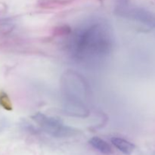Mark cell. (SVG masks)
Listing matches in <instances>:
<instances>
[{
	"instance_id": "obj_4",
	"label": "cell",
	"mask_w": 155,
	"mask_h": 155,
	"mask_svg": "<svg viewBox=\"0 0 155 155\" xmlns=\"http://www.w3.org/2000/svg\"><path fill=\"white\" fill-rule=\"evenodd\" d=\"M111 143L123 154L126 155L132 154L134 151L135 148H136V145L126 140V139H122V138H112Z\"/></svg>"
},
{
	"instance_id": "obj_5",
	"label": "cell",
	"mask_w": 155,
	"mask_h": 155,
	"mask_svg": "<svg viewBox=\"0 0 155 155\" xmlns=\"http://www.w3.org/2000/svg\"><path fill=\"white\" fill-rule=\"evenodd\" d=\"M89 142L94 148L98 150L99 152L102 154L108 155L112 153V148L110 145L101 138L95 136V137H92Z\"/></svg>"
},
{
	"instance_id": "obj_1",
	"label": "cell",
	"mask_w": 155,
	"mask_h": 155,
	"mask_svg": "<svg viewBox=\"0 0 155 155\" xmlns=\"http://www.w3.org/2000/svg\"><path fill=\"white\" fill-rule=\"evenodd\" d=\"M72 43L77 58L99 59L107 55L111 49V34L106 25L95 24L75 34Z\"/></svg>"
},
{
	"instance_id": "obj_2",
	"label": "cell",
	"mask_w": 155,
	"mask_h": 155,
	"mask_svg": "<svg viewBox=\"0 0 155 155\" xmlns=\"http://www.w3.org/2000/svg\"><path fill=\"white\" fill-rule=\"evenodd\" d=\"M32 119L42 128L45 133L56 138L71 137L77 133L74 128L64 125L58 118L47 116L45 114L36 113Z\"/></svg>"
},
{
	"instance_id": "obj_3",
	"label": "cell",
	"mask_w": 155,
	"mask_h": 155,
	"mask_svg": "<svg viewBox=\"0 0 155 155\" xmlns=\"http://www.w3.org/2000/svg\"><path fill=\"white\" fill-rule=\"evenodd\" d=\"M120 14L124 17L136 21L149 27L155 28V14L140 8H120Z\"/></svg>"
}]
</instances>
